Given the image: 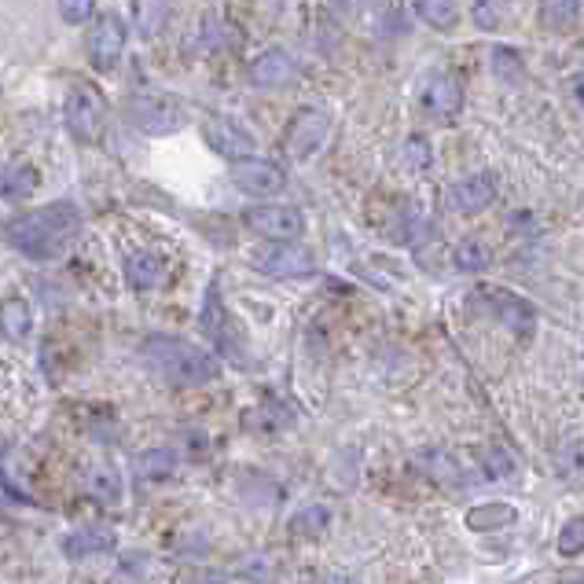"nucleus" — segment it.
Returning a JSON list of instances; mask_svg holds the SVG:
<instances>
[{"instance_id": "1", "label": "nucleus", "mask_w": 584, "mask_h": 584, "mask_svg": "<svg viewBox=\"0 0 584 584\" xmlns=\"http://www.w3.org/2000/svg\"><path fill=\"white\" fill-rule=\"evenodd\" d=\"M81 232V210L67 199L37 206L30 214L15 217L4 228V239L30 261H52L70 247V239Z\"/></svg>"}, {"instance_id": "2", "label": "nucleus", "mask_w": 584, "mask_h": 584, "mask_svg": "<svg viewBox=\"0 0 584 584\" xmlns=\"http://www.w3.org/2000/svg\"><path fill=\"white\" fill-rule=\"evenodd\" d=\"M144 360L147 368H155L158 375L173 386H206L221 375V360L206 349L191 346L177 335H155L144 342Z\"/></svg>"}, {"instance_id": "3", "label": "nucleus", "mask_w": 584, "mask_h": 584, "mask_svg": "<svg viewBox=\"0 0 584 584\" xmlns=\"http://www.w3.org/2000/svg\"><path fill=\"white\" fill-rule=\"evenodd\" d=\"M199 327H203V335L214 342L217 353H225L232 364H247V342H243V335L236 331V324H232V316H228L225 302H221V287H217V280L210 283V291H206V302H203V313H199Z\"/></svg>"}, {"instance_id": "4", "label": "nucleus", "mask_w": 584, "mask_h": 584, "mask_svg": "<svg viewBox=\"0 0 584 584\" xmlns=\"http://www.w3.org/2000/svg\"><path fill=\"white\" fill-rule=\"evenodd\" d=\"M125 118L147 136H169L188 125V111L184 103L173 100V96H133L125 103Z\"/></svg>"}, {"instance_id": "5", "label": "nucleus", "mask_w": 584, "mask_h": 584, "mask_svg": "<svg viewBox=\"0 0 584 584\" xmlns=\"http://www.w3.org/2000/svg\"><path fill=\"white\" fill-rule=\"evenodd\" d=\"M107 122V100L89 85H74L67 96V129L81 144H96Z\"/></svg>"}, {"instance_id": "6", "label": "nucleus", "mask_w": 584, "mask_h": 584, "mask_svg": "<svg viewBox=\"0 0 584 584\" xmlns=\"http://www.w3.org/2000/svg\"><path fill=\"white\" fill-rule=\"evenodd\" d=\"M250 265L261 276L272 280H294V276H309L316 269L313 250L298 247V243H272V247H258L250 254Z\"/></svg>"}, {"instance_id": "7", "label": "nucleus", "mask_w": 584, "mask_h": 584, "mask_svg": "<svg viewBox=\"0 0 584 584\" xmlns=\"http://www.w3.org/2000/svg\"><path fill=\"white\" fill-rule=\"evenodd\" d=\"M250 232L272 239V243H294L305 232V214L298 206H254L243 214Z\"/></svg>"}, {"instance_id": "8", "label": "nucleus", "mask_w": 584, "mask_h": 584, "mask_svg": "<svg viewBox=\"0 0 584 584\" xmlns=\"http://www.w3.org/2000/svg\"><path fill=\"white\" fill-rule=\"evenodd\" d=\"M327 133H331V118L324 111H298L294 114V122L287 125V136H283V147H287V155L305 162V158H313L320 147H324Z\"/></svg>"}, {"instance_id": "9", "label": "nucleus", "mask_w": 584, "mask_h": 584, "mask_svg": "<svg viewBox=\"0 0 584 584\" xmlns=\"http://www.w3.org/2000/svg\"><path fill=\"white\" fill-rule=\"evenodd\" d=\"M478 302H485V309L507 327V331H515V335H533V324H537V313H533V305L526 298H518V294H507L500 287H478Z\"/></svg>"}, {"instance_id": "10", "label": "nucleus", "mask_w": 584, "mask_h": 584, "mask_svg": "<svg viewBox=\"0 0 584 584\" xmlns=\"http://www.w3.org/2000/svg\"><path fill=\"white\" fill-rule=\"evenodd\" d=\"M206 144L214 147L217 155L232 158V162H247V158H254L258 140H254V133L243 129L236 118H225V114H221V118H210V122H206Z\"/></svg>"}, {"instance_id": "11", "label": "nucleus", "mask_w": 584, "mask_h": 584, "mask_svg": "<svg viewBox=\"0 0 584 584\" xmlns=\"http://www.w3.org/2000/svg\"><path fill=\"white\" fill-rule=\"evenodd\" d=\"M232 184L239 191H247V195H258V199H269L276 191H283L287 177H283V169L269 158H247V162H236L232 166Z\"/></svg>"}, {"instance_id": "12", "label": "nucleus", "mask_w": 584, "mask_h": 584, "mask_svg": "<svg viewBox=\"0 0 584 584\" xmlns=\"http://www.w3.org/2000/svg\"><path fill=\"white\" fill-rule=\"evenodd\" d=\"M125 52V23L118 15H103L89 34V59L96 70H111Z\"/></svg>"}, {"instance_id": "13", "label": "nucleus", "mask_w": 584, "mask_h": 584, "mask_svg": "<svg viewBox=\"0 0 584 584\" xmlns=\"http://www.w3.org/2000/svg\"><path fill=\"white\" fill-rule=\"evenodd\" d=\"M496 195V180L493 173H474V177H463L456 184H449L445 191V203L456 214H482L485 206L493 203Z\"/></svg>"}, {"instance_id": "14", "label": "nucleus", "mask_w": 584, "mask_h": 584, "mask_svg": "<svg viewBox=\"0 0 584 584\" xmlns=\"http://www.w3.org/2000/svg\"><path fill=\"white\" fill-rule=\"evenodd\" d=\"M166 276H169V261L162 254H155V250H136V254L125 258V283L133 291L140 294L155 291V287L166 283Z\"/></svg>"}, {"instance_id": "15", "label": "nucleus", "mask_w": 584, "mask_h": 584, "mask_svg": "<svg viewBox=\"0 0 584 584\" xmlns=\"http://www.w3.org/2000/svg\"><path fill=\"white\" fill-rule=\"evenodd\" d=\"M298 78V63H294L291 52H283V48H269L265 56L254 59V67H250V81L258 85V89H283V85H291Z\"/></svg>"}, {"instance_id": "16", "label": "nucleus", "mask_w": 584, "mask_h": 584, "mask_svg": "<svg viewBox=\"0 0 584 584\" xmlns=\"http://www.w3.org/2000/svg\"><path fill=\"white\" fill-rule=\"evenodd\" d=\"M423 103H427L430 114H438L441 122H452V118L463 111V85L452 78V74L438 70V74H430L427 92H423Z\"/></svg>"}, {"instance_id": "17", "label": "nucleus", "mask_w": 584, "mask_h": 584, "mask_svg": "<svg viewBox=\"0 0 584 584\" xmlns=\"http://www.w3.org/2000/svg\"><path fill=\"white\" fill-rule=\"evenodd\" d=\"M59 548L67 559H89V555H103L114 548V529L111 526H78L74 533L59 540Z\"/></svg>"}, {"instance_id": "18", "label": "nucleus", "mask_w": 584, "mask_h": 584, "mask_svg": "<svg viewBox=\"0 0 584 584\" xmlns=\"http://www.w3.org/2000/svg\"><path fill=\"white\" fill-rule=\"evenodd\" d=\"M518 522V507L511 504H482L467 511V526L474 533H493V529H507Z\"/></svg>"}, {"instance_id": "19", "label": "nucleus", "mask_w": 584, "mask_h": 584, "mask_svg": "<svg viewBox=\"0 0 584 584\" xmlns=\"http://www.w3.org/2000/svg\"><path fill=\"white\" fill-rule=\"evenodd\" d=\"M0 327H4V335L12 338V342H23L30 335V305L23 298H8V302L0 305Z\"/></svg>"}, {"instance_id": "20", "label": "nucleus", "mask_w": 584, "mask_h": 584, "mask_svg": "<svg viewBox=\"0 0 584 584\" xmlns=\"http://www.w3.org/2000/svg\"><path fill=\"white\" fill-rule=\"evenodd\" d=\"M540 19H544L548 30L566 34V30H573L577 19H581V4H577V0H548V4L540 8Z\"/></svg>"}, {"instance_id": "21", "label": "nucleus", "mask_w": 584, "mask_h": 584, "mask_svg": "<svg viewBox=\"0 0 584 584\" xmlns=\"http://www.w3.org/2000/svg\"><path fill=\"white\" fill-rule=\"evenodd\" d=\"M37 188V173L26 166L15 169H0V195L4 199H30Z\"/></svg>"}, {"instance_id": "22", "label": "nucleus", "mask_w": 584, "mask_h": 584, "mask_svg": "<svg viewBox=\"0 0 584 584\" xmlns=\"http://www.w3.org/2000/svg\"><path fill=\"white\" fill-rule=\"evenodd\" d=\"M489 67H493L496 81H504V85H518V81L526 78V63L518 56L515 48H493V59H489Z\"/></svg>"}, {"instance_id": "23", "label": "nucleus", "mask_w": 584, "mask_h": 584, "mask_svg": "<svg viewBox=\"0 0 584 584\" xmlns=\"http://www.w3.org/2000/svg\"><path fill=\"white\" fill-rule=\"evenodd\" d=\"M412 12L423 19V23H430L434 30H452L456 26V19H460V8L456 4H449V0H423V4H416Z\"/></svg>"}, {"instance_id": "24", "label": "nucleus", "mask_w": 584, "mask_h": 584, "mask_svg": "<svg viewBox=\"0 0 584 584\" xmlns=\"http://www.w3.org/2000/svg\"><path fill=\"white\" fill-rule=\"evenodd\" d=\"M177 471V452L173 449H151L136 460V474L140 478H169Z\"/></svg>"}, {"instance_id": "25", "label": "nucleus", "mask_w": 584, "mask_h": 584, "mask_svg": "<svg viewBox=\"0 0 584 584\" xmlns=\"http://www.w3.org/2000/svg\"><path fill=\"white\" fill-rule=\"evenodd\" d=\"M327 526H331V511H327L324 504L302 507V511L291 518V529L298 533V537H320Z\"/></svg>"}, {"instance_id": "26", "label": "nucleus", "mask_w": 584, "mask_h": 584, "mask_svg": "<svg viewBox=\"0 0 584 584\" xmlns=\"http://www.w3.org/2000/svg\"><path fill=\"white\" fill-rule=\"evenodd\" d=\"M452 265L460 272H485L493 265V250L485 243H460L456 254H452Z\"/></svg>"}, {"instance_id": "27", "label": "nucleus", "mask_w": 584, "mask_h": 584, "mask_svg": "<svg viewBox=\"0 0 584 584\" xmlns=\"http://www.w3.org/2000/svg\"><path fill=\"white\" fill-rule=\"evenodd\" d=\"M584 551V515L581 518H570L559 533V555L573 559V555H581Z\"/></svg>"}, {"instance_id": "28", "label": "nucleus", "mask_w": 584, "mask_h": 584, "mask_svg": "<svg viewBox=\"0 0 584 584\" xmlns=\"http://www.w3.org/2000/svg\"><path fill=\"white\" fill-rule=\"evenodd\" d=\"M89 493L100 496L103 504H114V496H118V478H114L111 467H96L89 474Z\"/></svg>"}, {"instance_id": "29", "label": "nucleus", "mask_w": 584, "mask_h": 584, "mask_svg": "<svg viewBox=\"0 0 584 584\" xmlns=\"http://www.w3.org/2000/svg\"><path fill=\"white\" fill-rule=\"evenodd\" d=\"M136 15V26H140V34L151 37L162 30V19H166V4H136L133 8Z\"/></svg>"}, {"instance_id": "30", "label": "nucleus", "mask_w": 584, "mask_h": 584, "mask_svg": "<svg viewBox=\"0 0 584 584\" xmlns=\"http://www.w3.org/2000/svg\"><path fill=\"white\" fill-rule=\"evenodd\" d=\"M59 15L67 23H89L92 15H96V4H59Z\"/></svg>"}, {"instance_id": "31", "label": "nucleus", "mask_w": 584, "mask_h": 584, "mask_svg": "<svg viewBox=\"0 0 584 584\" xmlns=\"http://www.w3.org/2000/svg\"><path fill=\"white\" fill-rule=\"evenodd\" d=\"M504 12L500 4H474V23L482 30H496V15Z\"/></svg>"}, {"instance_id": "32", "label": "nucleus", "mask_w": 584, "mask_h": 584, "mask_svg": "<svg viewBox=\"0 0 584 584\" xmlns=\"http://www.w3.org/2000/svg\"><path fill=\"white\" fill-rule=\"evenodd\" d=\"M408 155L416 158V169H423L430 162V155H427V147H423V140H408Z\"/></svg>"}, {"instance_id": "33", "label": "nucleus", "mask_w": 584, "mask_h": 584, "mask_svg": "<svg viewBox=\"0 0 584 584\" xmlns=\"http://www.w3.org/2000/svg\"><path fill=\"white\" fill-rule=\"evenodd\" d=\"M573 96H577V103L584 107V74H577V78H573Z\"/></svg>"}, {"instance_id": "34", "label": "nucleus", "mask_w": 584, "mask_h": 584, "mask_svg": "<svg viewBox=\"0 0 584 584\" xmlns=\"http://www.w3.org/2000/svg\"><path fill=\"white\" fill-rule=\"evenodd\" d=\"M324 584H357V581H353V577H327Z\"/></svg>"}, {"instance_id": "35", "label": "nucleus", "mask_w": 584, "mask_h": 584, "mask_svg": "<svg viewBox=\"0 0 584 584\" xmlns=\"http://www.w3.org/2000/svg\"><path fill=\"white\" fill-rule=\"evenodd\" d=\"M195 584H225V581H195Z\"/></svg>"}, {"instance_id": "36", "label": "nucleus", "mask_w": 584, "mask_h": 584, "mask_svg": "<svg viewBox=\"0 0 584 584\" xmlns=\"http://www.w3.org/2000/svg\"><path fill=\"white\" fill-rule=\"evenodd\" d=\"M573 584H584V581H573Z\"/></svg>"}]
</instances>
